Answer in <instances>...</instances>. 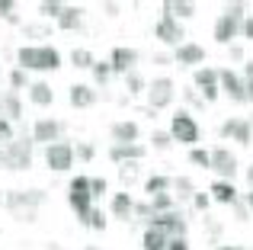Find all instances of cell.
Segmentation results:
<instances>
[{
	"instance_id": "1",
	"label": "cell",
	"mask_w": 253,
	"mask_h": 250,
	"mask_svg": "<svg viewBox=\"0 0 253 250\" xmlns=\"http://www.w3.org/2000/svg\"><path fill=\"white\" fill-rule=\"evenodd\" d=\"M45 199H48L45 189H10V193H3V208L16 221H36Z\"/></svg>"
},
{
	"instance_id": "2",
	"label": "cell",
	"mask_w": 253,
	"mask_h": 250,
	"mask_svg": "<svg viewBox=\"0 0 253 250\" xmlns=\"http://www.w3.org/2000/svg\"><path fill=\"white\" fill-rule=\"evenodd\" d=\"M16 68L19 71H39V74H45V71H58L61 68V51L55 48V45H23V48H16Z\"/></svg>"
},
{
	"instance_id": "3",
	"label": "cell",
	"mask_w": 253,
	"mask_h": 250,
	"mask_svg": "<svg viewBox=\"0 0 253 250\" xmlns=\"http://www.w3.org/2000/svg\"><path fill=\"white\" fill-rule=\"evenodd\" d=\"M244 19H247V3H228L224 13L215 19V42L218 45H234V39L241 36Z\"/></svg>"
},
{
	"instance_id": "4",
	"label": "cell",
	"mask_w": 253,
	"mask_h": 250,
	"mask_svg": "<svg viewBox=\"0 0 253 250\" xmlns=\"http://www.w3.org/2000/svg\"><path fill=\"white\" fill-rule=\"evenodd\" d=\"M0 167L6 170H29L32 167V138L16 135L13 141H6L0 148Z\"/></svg>"
},
{
	"instance_id": "5",
	"label": "cell",
	"mask_w": 253,
	"mask_h": 250,
	"mask_svg": "<svg viewBox=\"0 0 253 250\" xmlns=\"http://www.w3.org/2000/svg\"><path fill=\"white\" fill-rule=\"evenodd\" d=\"M199 122L192 119L186 109H179L176 116H170V138H173V144H183V148H196L199 144Z\"/></svg>"
},
{
	"instance_id": "6",
	"label": "cell",
	"mask_w": 253,
	"mask_h": 250,
	"mask_svg": "<svg viewBox=\"0 0 253 250\" xmlns=\"http://www.w3.org/2000/svg\"><path fill=\"white\" fill-rule=\"evenodd\" d=\"M68 206L74 208L77 221H86V215H90L93 208V196H90V176H74V180L68 183Z\"/></svg>"
},
{
	"instance_id": "7",
	"label": "cell",
	"mask_w": 253,
	"mask_h": 250,
	"mask_svg": "<svg viewBox=\"0 0 253 250\" xmlns=\"http://www.w3.org/2000/svg\"><path fill=\"white\" fill-rule=\"evenodd\" d=\"M237 167H241V161H237V154H234L231 148L218 144V148H211V151H209V170H211V173H218V180L234 183Z\"/></svg>"
},
{
	"instance_id": "8",
	"label": "cell",
	"mask_w": 253,
	"mask_h": 250,
	"mask_svg": "<svg viewBox=\"0 0 253 250\" xmlns=\"http://www.w3.org/2000/svg\"><path fill=\"white\" fill-rule=\"evenodd\" d=\"M144 93H148V106L154 109H167L173 103V96H176V83L170 81V77H154V81L144 87Z\"/></svg>"
},
{
	"instance_id": "9",
	"label": "cell",
	"mask_w": 253,
	"mask_h": 250,
	"mask_svg": "<svg viewBox=\"0 0 253 250\" xmlns=\"http://www.w3.org/2000/svg\"><path fill=\"white\" fill-rule=\"evenodd\" d=\"M45 164H48L51 173H64V170H71V167H74V144H68L64 138L55 141V144H48V148H45Z\"/></svg>"
},
{
	"instance_id": "10",
	"label": "cell",
	"mask_w": 253,
	"mask_h": 250,
	"mask_svg": "<svg viewBox=\"0 0 253 250\" xmlns=\"http://www.w3.org/2000/svg\"><path fill=\"white\" fill-rule=\"evenodd\" d=\"M218 135L224 138V141H237V144H253V125L250 119H241V116H231V119L221 122V128H218Z\"/></svg>"
},
{
	"instance_id": "11",
	"label": "cell",
	"mask_w": 253,
	"mask_h": 250,
	"mask_svg": "<svg viewBox=\"0 0 253 250\" xmlns=\"http://www.w3.org/2000/svg\"><path fill=\"white\" fill-rule=\"evenodd\" d=\"M148 228H161L167 238H186V231H189V225H186V218L176 212V208H170V212H161L154 215V218L148 221Z\"/></svg>"
},
{
	"instance_id": "12",
	"label": "cell",
	"mask_w": 253,
	"mask_h": 250,
	"mask_svg": "<svg viewBox=\"0 0 253 250\" xmlns=\"http://www.w3.org/2000/svg\"><path fill=\"white\" fill-rule=\"evenodd\" d=\"M192 83H196L199 96H202L205 103H215L218 96H221V90H218V71L215 68H196Z\"/></svg>"
},
{
	"instance_id": "13",
	"label": "cell",
	"mask_w": 253,
	"mask_h": 250,
	"mask_svg": "<svg viewBox=\"0 0 253 250\" xmlns=\"http://www.w3.org/2000/svg\"><path fill=\"white\" fill-rule=\"evenodd\" d=\"M154 36L161 39L164 45H173V48L186 42L183 23H179V19H173V16H161V19H157V23H154Z\"/></svg>"
},
{
	"instance_id": "14",
	"label": "cell",
	"mask_w": 253,
	"mask_h": 250,
	"mask_svg": "<svg viewBox=\"0 0 253 250\" xmlns=\"http://www.w3.org/2000/svg\"><path fill=\"white\" fill-rule=\"evenodd\" d=\"M61 131H64V122H58V119H51V116H45V119H36V125H32V144H55V141H61Z\"/></svg>"
},
{
	"instance_id": "15",
	"label": "cell",
	"mask_w": 253,
	"mask_h": 250,
	"mask_svg": "<svg viewBox=\"0 0 253 250\" xmlns=\"http://www.w3.org/2000/svg\"><path fill=\"white\" fill-rule=\"evenodd\" d=\"M218 90H221L228 100H234V103H247L244 100V81H241V74H237L234 68H221L218 71Z\"/></svg>"
},
{
	"instance_id": "16",
	"label": "cell",
	"mask_w": 253,
	"mask_h": 250,
	"mask_svg": "<svg viewBox=\"0 0 253 250\" xmlns=\"http://www.w3.org/2000/svg\"><path fill=\"white\" fill-rule=\"evenodd\" d=\"M138 51L135 48H128V45H119V48H112V55H109V68H112V74H131V71L138 68Z\"/></svg>"
},
{
	"instance_id": "17",
	"label": "cell",
	"mask_w": 253,
	"mask_h": 250,
	"mask_svg": "<svg viewBox=\"0 0 253 250\" xmlns=\"http://www.w3.org/2000/svg\"><path fill=\"white\" fill-rule=\"evenodd\" d=\"M173 64H179V68H196V64L205 61V48L199 42H183L173 48Z\"/></svg>"
},
{
	"instance_id": "18",
	"label": "cell",
	"mask_w": 253,
	"mask_h": 250,
	"mask_svg": "<svg viewBox=\"0 0 253 250\" xmlns=\"http://www.w3.org/2000/svg\"><path fill=\"white\" fill-rule=\"evenodd\" d=\"M109 135H112V144H138L141 128H138L135 119H119L109 125Z\"/></svg>"
},
{
	"instance_id": "19",
	"label": "cell",
	"mask_w": 253,
	"mask_h": 250,
	"mask_svg": "<svg viewBox=\"0 0 253 250\" xmlns=\"http://www.w3.org/2000/svg\"><path fill=\"white\" fill-rule=\"evenodd\" d=\"M68 103L74 109H90L93 103H96V90H93L90 83H71L68 87Z\"/></svg>"
},
{
	"instance_id": "20",
	"label": "cell",
	"mask_w": 253,
	"mask_h": 250,
	"mask_svg": "<svg viewBox=\"0 0 253 250\" xmlns=\"http://www.w3.org/2000/svg\"><path fill=\"white\" fill-rule=\"evenodd\" d=\"M144 148L141 144H112L109 148V161L112 164H141Z\"/></svg>"
},
{
	"instance_id": "21",
	"label": "cell",
	"mask_w": 253,
	"mask_h": 250,
	"mask_svg": "<svg viewBox=\"0 0 253 250\" xmlns=\"http://www.w3.org/2000/svg\"><path fill=\"white\" fill-rule=\"evenodd\" d=\"M209 199L221 202V206H234V202L241 199V193H237L234 183H228V180H215V183L209 186Z\"/></svg>"
},
{
	"instance_id": "22",
	"label": "cell",
	"mask_w": 253,
	"mask_h": 250,
	"mask_svg": "<svg viewBox=\"0 0 253 250\" xmlns=\"http://www.w3.org/2000/svg\"><path fill=\"white\" fill-rule=\"evenodd\" d=\"M0 116H3L6 122H19L23 119V100H19L16 90H6V93L0 96Z\"/></svg>"
},
{
	"instance_id": "23",
	"label": "cell",
	"mask_w": 253,
	"mask_h": 250,
	"mask_svg": "<svg viewBox=\"0 0 253 250\" xmlns=\"http://www.w3.org/2000/svg\"><path fill=\"white\" fill-rule=\"evenodd\" d=\"M55 23H58V29H64V32H74V29H84V6H74V3H64L61 16H58Z\"/></svg>"
},
{
	"instance_id": "24",
	"label": "cell",
	"mask_w": 253,
	"mask_h": 250,
	"mask_svg": "<svg viewBox=\"0 0 253 250\" xmlns=\"http://www.w3.org/2000/svg\"><path fill=\"white\" fill-rule=\"evenodd\" d=\"M131 206H135L131 193H112V199H109V215H112V218H122V221H131Z\"/></svg>"
},
{
	"instance_id": "25",
	"label": "cell",
	"mask_w": 253,
	"mask_h": 250,
	"mask_svg": "<svg viewBox=\"0 0 253 250\" xmlns=\"http://www.w3.org/2000/svg\"><path fill=\"white\" fill-rule=\"evenodd\" d=\"M29 103H32V106H39V109L51 106V103H55V90H51V83H45V81L29 83Z\"/></svg>"
},
{
	"instance_id": "26",
	"label": "cell",
	"mask_w": 253,
	"mask_h": 250,
	"mask_svg": "<svg viewBox=\"0 0 253 250\" xmlns=\"http://www.w3.org/2000/svg\"><path fill=\"white\" fill-rule=\"evenodd\" d=\"M164 16H173V19H189L196 16V3L192 0H164Z\"/></svg>"
},
{
	"instance_id": "27",
	"label": "cell",
	"mask_w": 253,
	"mask_h": 250,
	"mask_svg": "<svg viewBox=\"0 0 253 250\" xmlns=\"http://www.w3.org/2000/svg\"><path fill=\"white\" fill-rule=\"evenodd\" d=\"M170 238L161 231V228H144V238H141V247L144 250H167Z\"/></svg>"
},
{
	"instance_id": "28",
	"label": "cell",
	"mask_w": 253,
	"mask_h": 250,
	"mask_svg": "<svg viewBox=\"0 0 253 250\" xmlns=\"http://www.w3.org/2000/svg\"><path fill=\"white\" fill-rule=\"evenodd\" d=\"M170 186H173V180H170V176H164V173H154V176H148V180H144V193H148V196L170 193Z\"/></svg>"
},
{
	"instance_id": "29",
	"label": "cell",
	"mask_w": 253,
	"mask_h": 250,
	"mask_svg": "<svg viewBox=\"0 0 253 250\" xmlns=\"http://www.w3.org/2000/svg\"><path fill=\"white\" fill-rule=\"evenodd\" d=\"M93 61H96V58H93L90 48H74V51H71V64H74L77 71H90Z\"/></svg>"
},
{
	"instance_id": "30",
	"label": "cell",
	"mask_w": 253,
	"mask_h": 250,
	"mask_svg": "<svg viewBox=\"0 0 253 250\" xmlns=\"http://www.w3.org/2000/svg\"><path fill=\"white\" fill-rule=\"evenodd\" d=\"M151 208H154V215L170 212V208H176V196H170V193H157V196H151Z\"/></svg>"
},
{
	"instance_id": "31",
	"label": "cell",
	"mask_w": 253,
	"mask_h": 250,
	"mask_svg": "<svg viewBox=\"0 0 253 250\" xmlns=\"http://www.w3.org/2000/svg\"><path fill=\"white\" fill-rule=\"evenodd\" d=\"M144 87H148V81H144L138 71H131V74H125V90H128L131 96H141L144 93Z\"/></svg>"
},
{
	"instance_id": "32",
	"label": "cell",
	"mask_w": 253,
	"mask_h": 250,
	"mask_svg": "<svg viewBox=\"0 0 253 250\" xmlns=\"http://www.w3.org/2000/svg\"><path fill=\"white\" fill-rule=\"evenodd\" d=\"M93 81H96V87H106L109 83V77H112V68H109V61H93Z\"/></svg>"
},
{
	"instance_id": "33",
	"label": "cell",
	"mask_w": 253,
	"mask_h": 250,
	"mask_svg": "<svg viewBox=\"0 0 253 250\" xmlns=\"http://www.w3.org/2000/svg\"><path fill=\"white\" fill-rule=\"evenodd\" d=\"M170 189H176V196H183V199H192V196H196V183H192L189 176H176Z\"/></svg>"
},
{
	"instance_id": "34",
	"label": "cell",
	"mask_w": 253,
	"mask_h": 250,
	"mask_svg": "<svg viewBox=\"0 0 253 250\" xmlns=\"http://www.w3.org/2000/svg\"><path fill=\"white\" fill-rule=\"evenodd\" d=\"M0 19H6V23H13V26H23V19H19L13 0H0Z\"/></svg>"
},
{
	"instance_id": "35",
	"label": "cell",
	"mask_w": 253,
	"mask_h": 250,
	"mask_svg": "<svg viewBox=\"0 0 253 250\" xmlns=\"http://www.w3.org/2000/svg\"><path fill=\"white\" fill-rule=\"evenodd\" d=\"M61 10H64L61 0H42V3H39V13H42L45 19H58V16H61Z\"/></svg>"
},
{
	"instance_id": "36",
	"label": "cell",
	"mask_w": 253,
	"mask_h": 250,
	"mask_svg": "<svg viewBox=\"0 0 253 250\" xmlns=\"http://www.w3.org/2000/svg\"><path fill=\"white\" fill-rule=\"evenodd\" d=\"M23 32H26V36H32V39H48L51 26L48 23H23Z\"/></svg>"
},
{
	"instance_id": "37",
	"label": "cell",
	"mask_w": 253,
	"mask_h": 250,
	"mask_svg": "<svg viewBox=\"0 0 253 250\" xmlns=\"http://www.w3.org/2000/svg\"><path fill=\"white\" fill-rule=\"evenodd\" d=\"M84 225L93 228V231H106V212H99V208H90V215H86Z\"/></svg>"
},
{
	"instance_id": "38",
	"label": "cell",
	"mask_w": 253,
	"mask_h": 250,
	"mask_svg": "<svg viewBox=\"0 0 253 250\" xmlns=\"http://www.w3.org/2000/svg\"><path fill=\"white\" fill-rule=\"evenodd\" d=\"M10 87L13 90H26V87H29V74H26V71H19V68H13L10 71Z\"/></svg>"
},
{
	"instance_id": "39",
	"label": "cell",
	"mask_w": 253,
	"mask_h": 250,
	"mask_svg": "<svg viewBox=\"0 0 253 250\" xmlns=\"http://www.w3.org/2000/svg\"><path fill=\"white\" fill-rule=\"evenodd\" d=\"M74 157H81L84 164H90L93 157H96V148H93L90 141H81V144H77V148H74Z\"/></svg>"
},
{
	"instance_id": "40",
	"label": "cell",
	"mask_w": 253,
	"mask_h": 250,
	"mask_svg": "<svg viewBox=\"0 0 253 250\" xmlns=\"http://www.w3.org/2000/svg\"><path fill=\"white\" fill-rule=\"evenodd\" d=\"M119 176H122V183L128 186V183L138 180V164H119Z\"/></svg>"
},
{
	"instance_id": "41",
	"label": "cell",
	"mask_w": 253,
	"mask_h": 250,
	"mask_svg": "<svg viewBox=\"0 0 253 250\" xmlns=\"http://www.w3.org/2000/svg\"><path fill=\"white\" fill-rule=\"evenodd\" d=\"M189 161L196 164V167H205V170H209V151L196 144V148H189Z\"/></svg>"
},
{
	"instance_id": "42",
	"label": "cell",
	"mask_w": 253,
	"mask_h": 250,
	"mask_svg": "<svg viewBox=\"0 0 253 250\" xmlns=\"http://www.w3.org/2000/svg\"><path fill=\"white\" fill-rule=\"evenodd\" d=\"M151 144H154V148H157V151H167V148H170V144H173V138H170V131H161V128H157V131H154V135H151Z\"/></svg>"
},
{
	"instance_id": "43",
	"label": "cell",
	"mask_w": 253,
	"mask_h": 250,
	"mask_svg": "<svg viewBox=\"0 0 253 250\" xmlns=\"http://www.w3.org/2000/svg\"><path fill=\"white\" fill-rule=\"evenodd\" d=\"M16 138V131H13V122H6L3 116H0V148H3L6 141H13Z\"/></svg>"
},
{
	"instance_id": "44",
	"label": "cell",
	"mask_w": 253,
	"mask_h": 250,
	"mask_svg": "<svg viewBox=\"0 0 253 250\" xmlns=\"http://www.w3.org/2000/svg\"><path fill=\"white\" fill-rule=\"evenodd\" d=\"M106 189H109V183H106L103 176H93V180H90V196H93V199L106 196Z\"/></svg>"
},
{
	"instance_id": "45",
	"label": "cell",
	"mask_w": 253,
	"mask_h": 250,
	"mask_svg": "<svg viewBox=\"0 0 253 250\" xmlns=\"http://www.w3.org/2000/svg\"><path fill=\"white\" fill-rule=\"evenodd\" d=\"M209 193H196V196H192V206H196L199 208V212H205V208H209Z\"/></svg>"
},
{
	"instance_id": "46",
	"label": "cell",
	"mask_w": 253,
	"mask_h": 250,
	"mask_svg": "<svg viewBox=\"0 0 253 250\" xmlns=\"http://www.w3.org/2000/svg\"><path fill=\"white\" fill-rule=\"evenodd\" d=\"M231 208H234L237 221H247V218H250V212H247V206H244V199H237V202H234V206H231Z\"/></svg>"
},
{
	"instance_id": "47",
	"label": "cell",
	"mask_w": 253,
	"mask_h": 250,
	"mask_svg": "<svg viewBox=\"0 0 253 250\" xmlns=\"http://www.w3.org/2000/svg\"><path fill=\"white\" fill-rule=\"evenodd\" d=\"M241 81H244V100L253 103V74H250V77H244V74H241Z\"/></svg>"
},
{
	"instance_id": "48",
	"label": "cell",
	"mask_w": 253,
	"mask_h": 250,
	"mask_svg": "<svg viewBox=\"0 0 253 250\" xmlns=\"http://www.w3.org/2000/svg\"><path fill=\"white\" fill-rule=\"evenodd\" d=\"M167 250H192V247H189V241H186V238H170Z\"/></svg>"
},
{
	"instance_id": "49",
	"label": "cell",
	"mask_w": 253,
	"mask_h": 250,
	"mask_svg": "<svg viewBox=\"0 0 253 250\" xmlns=\"http://www.w3.org/2000/svg\"><path fill=\"white\" fill-rule=\"evenodd\" d=\"M241 36L247 39V42H253V16L244 19V26H241Z\"/></svg>"
},
{
	"instance_id": "50",
	"label": "cell",
	"mask_w": 253,
	"mask_h": 250,
	"mask_svg": "<svg viewBox=\"0 0 253 250\" xmlns=\"http://www.w3.org/2000/svg\"><path fill=\"white\" fill-rule=\"evenodd\" d=\"M231 48V61H244V48L241 45H228Z\"/></svg>"
},
{
	"instance_id": "51",
	"label": "cell",
	"mask_w": 253,
	"mask_h": 250,
	"mask_svg": "<svg viewBox=\"0 0 253 250\" xmlns=\"http://www.w3.org/2000/svg\"><path fill=\"white\" fill-rule=\"evenodd\" d=\"M103 10H106V16H119V6L116 3H103Z\"/></svg>"
},
{
	"instance_id": "52",
	"label": "cell",
	"mask_w": 253,
	"mask_h": 250,
	"mask_svg": "<svg viewBox=\"0 0 253 250\" xmlns=\"http://www.w3.org/2000/svg\"><path fill=\"white\" fill-rule=\"evenodd\" d=\"M244 206H247V212H253V189H250V193H244Z\"/></svg>"
},
{
	"instance_id": "53",
	"label": "cell",
	"mask_w": 253,
	"mask_h": 250,
	"mask_svg": "<svg viewBox=\"0 0 253 250\" xmlns=\"http://www.w3.org/2000/svg\"><path fill=\"white\" fill-rule=\"evenodd\" d=\"M247 183H250V186H253V164H250V167H247Z\"/></svg>"
},
{
	"instance_id": "54",
	"label": "cell",
	"mask_w": 253,
	"mask_h": 250,
	"mask_svg": "<svg viewBox=\"0 0 253 250\" xmlns=\"http://www.w3.org/2000/svg\"><path fill=\"white\" fill-rule=\"evenodd\" d=\"M218 250H247V247H234V244H231V247H218Z\"/></svg>"
},
{
	"instance_id": "55",
	"label": "cell",
	"mask_w": 253,
	"mask_h": 250,
	"mask_svg": "<svg viewBox=\"0 0 253 250\" xmlns=\"http://www.w3.org/2000/svg\"><path fill=\"white\" fill-rule=\"evenodd\" d=\"M0 206H3V189H0Z\"/></svg>"
},
{
	"instance_id": "56",
	"label": "cell",
	"mask_w": 253,
	"mask_h": 250,
	"mask_svg": "<svg viewBox=\"0 0 253 250\" xmlns=\"http://www.w3.org/2000/svg\"><path fill=\"white\" fill-rule=\"evenodd\" d=\"M84 250H96V247H84Z\"/></svg>"
},
{
	"instance_id": "57",
	"label": "cell",
	"mask_w": 253,
	"mask_h": 250,
	"mask_svg": "<svg viewBox=\"0 0 253 250\" xmlns=\"http://www.w3.org/2000/svg\"><path fill=\"white\" fill-rule=\"evenodd\" d=\"M250 125H253V119H250Z\"/></svg>"
},
{
	"instance_id": "58",
	"label": "cell",
	"mask_w": 253,
	"mask_h": 250,
	"mask_svg": "<svg viewBox=\"0 0 253 250\" xmlns=\"http://www.w3.org/2000/svg\"><path fill=\"white\" fill-rule=\"evenodd\" d=\"M250 250H253V247H250Z\"/></svg>"
}]
</instances>
